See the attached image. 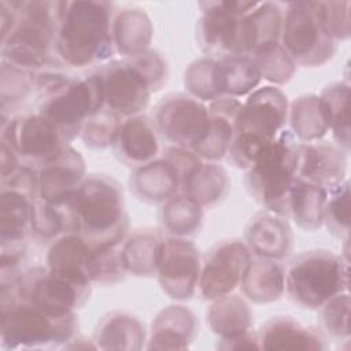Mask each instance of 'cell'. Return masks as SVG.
<instances>
[{"label": "cell", "mask_w": 351, "mask_h": 351, "mask_svg": "<svg viewBox=\"0 0 351 351\" xmlns=\"http://www.w3.org/2000/svg\"><path fill=\"white\" fill-rule=\"evenodd\" d=\"M287 119L288 100L280 88L266 85L254 89L239 110L234 136L226 154L229 160L247 170L278 136Z\"/></svg>", "instance_id": "5b68a950"}, {"label": "cell", "mask_w": 351, "mask_h": 351, "mask_svg": "<svg viewBox=\"0 0 351 351\" xmlns=\"http://www.w3.org/2000/svg\"><path fill=\"white\" fill-rule=\"evenodd\" d=\"M85 165L81 154L67 145L55 159L37 170L38 199L62 206L70 200L85 180Z\"/></svg>", "instance_id": "e0dca14e"}, {"label": "cell", "mask_w": 351, "mask_h": 351, "mask_svg": "<svg viewBox=\"0 0 351 351\" xmlns=\"http://www.w3.org/2000/svg\"><path fill=\"white\" fill-rule=\"evenodd\" d=\"M184 84L191 96L200 101H213L221 97L217 59L202 58L195 60L185 71Z\"/></svg>", "instance_id": "74e56055"}, {"label": "cell", "mask_w": 351, "mask_h": 351, "mask_svg": "<svg viewBox=\"0 0 351 351\" xmlns=\"http://www.w3.org/2000/svg\"><path fill=\"white\" fill-rule=\"evenodd\" d=\"M346 154L326 141L299 143L296 178L329 191L346 180Z\"/></svg>", "instance_id": "ac0fdd59"}, {"label": "cell", "mask_w": 351, "mask_h": 351, "mask_svg": "<svg viewBox=\"0 0 351 351\" xmlns=\"http://www.w3.org/2000/svg\"><path fill=\"white\" fill-rule=\"evenodd\" d=\"M129 185L130 191L147 203H165L181 192V181L174 167L163 158L134 169Z\"/></svg>", "instance_id": "603a6c76"}, {"label": "cell", "mask_w": 351, "mask_h": 351, "mask_svg": "<svg viewBox=\"0 0 351 351\" xmlns=\"http://www.w3.org/2000/svg\"><path fill=\"white\" fill-rule=\"evenodd\" d=\"M321 321L328 333L335 337L346 339L350 337V295L341 292L329 299L321 307Z\"/></svg>", "instance_id": "7bdbcfd3"}, {"label": "cell", "mask_w": 351, "mask_h": 351, "mask_svg": "<svg viewBox=\"0 0 351 351\" xmlns=\"http://www.w3.org/2000/svg\"><path fill=\"white\" fill-rule=\"evenodd\" d=\"M350 1H319L324 30L333 41L350 37Z\"/></svg>", "instance_id": "ee69618b"}, {"label": "cell", "mask_w": 351, "mask_h": 351, "mask_svg": "<svg viewBox=\"0 0 351 351\" xmlns=\"http://www.w3.org/2000/svg\"><path fill=\"white\" fill-rule=\"evenodd\" d=\"M241 103L237 97L230 96H221L210 101L208 129L200 143L192 149L200 159L215 162L228 154Z\"/></svg>", "instance_id": "ffe728a7"}, {"label": "cell", "mask_w": 351, "mask_h": 351, "mask_svg": "<svg viewBox=\"0 0 351 351\" xmlns=\"http://www.w3.org/2000/svg\"><path fill=\"white\" fill-rule=\"evenodd\" d=\"M247 248L263 259L280 261L288 256L292 245V232L284 217L270 211L256 214L245 232Z\"/></svg>", "instance_id": "44dd1931"}, {"label": "cell", "mask_w": 351, "mask_h": 351, "mask_svg": "<svg viewBox=\"0 0 351 351\" xmlns=\"http://www.w3.org/2000/svg\"><path fill=\"white\" fill-rule=\"evenodd\" d=\"M122 121L117 112L103 107L85 122L80 136L89 148H106L114 144Z\"/></svg>", "instance_id": "ab89813d"}, {"label": "cell", "mask_w": 351, "mask_h": 351, "mask_svg": "<svg viewBox=\"0 0 351 351\" xmlns=\"http://www.w3.org/2000/svg\"><path fill=\"white\" fill-rule=\"evenodd\" d=\"M1 143L22 166L36 170L55 159L67 145L59 130L41 114H22L1 121Z\"/></svg>", "instance_id": "4fadbf2b"}, {"label": "cell", "mask_w": 351, "mask_h": 351, "mask_svg": "<svg viewBox=\"0 0 351 351\" xmlns=\"http://www.w3.org/2000/svg\"><path fill=\"white\" fill-rule=\"evenodd\" d=\"M218 348L222 350H243V348H259V339L258 333L248 330L234 337L219 339Z\"/></svg>", "instance_id": "f6af8a7d"}, {"label": "cell", "mask_w": 351, "mask_h": 351, "mask_svg": "<svg viewBox=\"0 0 351 351\" xmlns=\"http://www.w3.org/2000/svg\"><path fill=\"white\" fill-rule=\"evenodd\" d=\"M77 232L92 248L121 245L128 232L123 193L107 174H89L67 202Z\"/></svg>", "instance_id": "7a4b0ae2"}, {"label": "cell", "mask_w": 351, "mask_h": 351, "mask_svg": "<svg viewBox=\"0 0 351 351\" xmlns=\"http://www.w3.org/2000/svg\"><path fill=\"white\" fill-rule=\"evenodd\" d=\"M289 122L292 134L302 143L318 141L329 130L325 107L319 96L315 95L302 96L292 103Z\"/></svg>", "instance_id": "1f68e13d"}, {"label": "cell", "mask_w": 351, "mask_h": 351, "mask_svg": "<svg viewBox=\"0 0 351 351\" xmlns=\"http://www.w3.org/2000/svg\"><path fill=\"white\" fill-rule=\"evenodd\" d=\"M263 80L274 84H284L291 80L296 64L278 44H273L251 55Z\"/></svg>", "instance_id": "b9f144b4"}, {"label": "cell", "mask_w": 351, "mask_h": 351, "mask_svg": "<svg viewBox=\"0 0 351 351\" xmlns=\"http://www.w3.org/2000/svg\"><path fill=\"white\" fill-rule=\"evenodd\" d=\"M348 259L328 250L298 255L285 273L288 298L303 308H321L333 296L348 292Z\"/></svg>", "instance_id": "ba28073f"}, {"label": "cell", "mask_w": 351, "mask_h": 351, "mask_svg": "<svg viewBox=\"0 0 351 351\" xmlns=\"http://www.w3.org/2000/svg\"><path fill=\"white\" fill-rule=\"evenodd\" d=\"M114 5L108 1H60L53 51L69 67L103 63L115 51Z\"/></svg>", "instance_id": "6da1fadb"}, {"label": "cell", "mask_w": 351, "mask_h": 351, "mask_svg": "<svg viewBox=\"0 0 351 351\" xmlns=\"http://www.w3.org/2000/svg\"><path fill=\"white\" fill-rule=\"evenodd\" d=\"M38 114L48 119L70 144L85 122L104 107V90L99 71L82 78H70L53 92L41 97Z\"/></svg>", "instance_id": "30bf717a"}, {"label": "cell", "mask_w": 351, "mask_h": 351, "mask_svg": "<svg viewBox=\"0 0 351 351\" xmlns=\"http://www.w3.org/2000/svg\"><path fill=\"white\" fill-rule=\"evenodd\" d=\"M144 326L134 315L114 311L99 324L95 341L97 348H140L144 340Z\"/></svg>", "instance_id": "f546056e"}, {"label": "cell", "mask_w": 351, "mask_h": 351, "mask_svg": "<svg viewBox=\"0 0 351 351\" xmlns=\"http://www.w3.org/2000/svg\"><path fill=\"white\" fill-rule=\"evenodd\" d=\"M151 22L141 10L126 8L114 18V45L125 58L148 51L147 48L151 43Z\"/></svg>", "instance_id": "83f0119b"}, {"label": "cell", "mask_w": 351, "mask_h": 351, "mask_svg": "<svg viewBox=\"0 0 351 351\" xmlns=\"http://www.w3.org/2000/svg\"><path fill=\"white\" fill-rule=\"evenodd\" d=\"M30 232L43 241H53L59 236L77 232V221L69 204L55 206L36 199L32 210Z\"/></svg>", "instance_id": "836d02e7"}, {"label": "cell", "mask_w": 351, "mask_h": 351, "mask_svg": "<svg viewBox=\"0 0 351 351\" xmlns=\"http://www.w3.org/2000/svg\"><path fill=\"white\" fill-rule=\"evenodd\" d=\"M280 45L295 64L304 67L321 66L333 56L336 44L324 30L319 1L285 4Z\"/></svg>", "instance_id": "8fae6325"}, {"label": "cell", "mask_w": 351, "mask_h": 351, "mask_svg": "<svg viewBox=\"0 0 351 351\" xmlns=\"http://www.w3.org/2000/svg\"><path fill=\"white\" fill-rule=\"evenodd\" d=\"M259 348L265 350H324L325 339L313 326H306L289 315L270 318L258 332Z\"/></svg>", "instance_id": "7402d4cb"}, {"label": "cell", "mask_w": 351, "mask_h": 351, "mask_svg": "<svg viewBox=\"0 0 351 351\" xmlns=\"http://www.w3.org/2000/svg\"><path fill=\"white\" fill-rule=\"evenodd\" d=\"M243 295L255 303H269L280 299L285 289L282 266L273 259L251 261L240 281Z\"/></svg>", "instance_id": "d4e9b609"}, {"label": "cell", "mask_w": 351, "mask_h": 351, "mask_svg": "<svg viewBox=\"0 0 351 351\" xmlns=\"http://www.w3.org/2000/svg\"><path fill=\"white\" fill-rule=\"evenodd\" d=\"M203 207L184 193H177L167 202L160 211L163 228L176 237L195 233L203 218Z\"/></svg>", "instance_id": "8d00e7d4"}, {"label": "cell", "mask_w": 351, "mask_h": 351, "mask_svg": "<svg viewBox=\"0 0 351 351\" xmlns=\"http://www.w3.org/2000/svg\"><path fill=\"white\" fill-rule=\"evenodd\" d=\"M226 171L215 163H203L182 185L181 193L189 196L202 207L211 206L222 199L228 191Z\"/></svg>", "instance_id": "d590c367"}, {"label": "cell", "mask_w": 351, "mask_h": 351, "mask_svg": "<svg viewBox=\"0 0 351 351\" xmlns=\"http://www.w3.org/2000/svg\"><path fill=\"white\" fill-rule=\"evenodd\" d=\"M196 319L184 306H169L152 324L148 348H186L196 335Z\"/></svg>", "instance_id": "cb8c5ba5"}, {"label": "cell", "mask_w": 351, "mask_h": 351, "mask_svg": "<svg viewBox=\"0 0 351 351\" xmlns=\"http://www.w3.org/2000/svg\"><path fill=\"white\" fill-rule=\"evenodd\" d=\"M328 230L337 236L348 239L350 230V182L344 180L328 191L324 207V222Z\"/></svg>", "instance_id": "f35d334b"}, {"label": "cell", "mask_w": 351, "mask_h": 351, "mask_svg": "<svg viewBox=\"0 0 351 351\" xmlns=\"http://www.w3.org/2000/svg\"><path fill=\"white\" fill-rule=\"evenodd\" d=\"M221 96L240 97L250 95L259 85L262 75L251 56H226L217 59Z\"/></svg>", "instance_id": "4dcf8cb0"}, {"label": "cell", "mask_w": 351, "mask_h": 351, "mask_svg": "<svg viewBox=\"0 0 351 351\" xmlns=\"http://www.w3.org/2000/svg\"><path fill=\"white\" fill-rule=\"evenodd\" d=\"M259 1H203L196 25L200 49L213 59L250 56L251 38L247 14Z\"/></svg>", "instance_id": "9c48e42d"}, {"label": "cell", "mask_w": 351, "mask_h": 351, "mask_svg": "<svg viewBox=\"0 0 351 351\" xmlns=\"http://www.w3.org/2000/svg\"><path fill=\"white\" fill-rule=\"evenodd\" d=\"M299 143L291 130H281L247 169L250 195L266 211L288 217L291 188L296 180Z\"/></svg>", "instance_id": "52a82bcc"}, {"label": "cell", "mask_w": 351, "mask_h": 351, "mask_svg": "<svg viewBox=\"0 0 351 351\" xmlns=\"http://www.w3.org/2000/svg\"><path fill=\"white\" fill-rule=\"evenodd\" d=\"M0 296L3 348H53L74 337L75 313L63 317L47 314L19 299L15 284H3Z\"/></svg>", "instance_id": "8992f818"}, {"label": "cell", "mask_w": 351, "mask_h": 351, "mask_svg": "<svg viewBox=\"0 0 351 351\" xmlns=\"http://www.w3.org/2000/svg\"><path fill=\"white\" fill-rule=\"evenodd\" d=\"M350 85L344 82H335L328 85L319 99L325 107L329 130L337 145L348 152L350 149V112H348Z\"/></svg>", "instance_id": "e575fe53"}, {"label": "cell", "mask_w": 351, "mask_h": 351, "mask_svg": "<svg viewBox=\"0 0 351 351\" xmlns=\"http://www.w3.org/2000/svg\"><path fill=\"white\" fill-rule=\"evenodd\" d=\"M15 23L1 38V62L26 71L53 66V41L60 1H8Z\"/></svg>", "instance_id": "3957f363"}, {"label": "cell", "mask_w": 351, "mask_h": 351, "mask_svg": "<svg viewBox=\"0 0 351 351\" xmlns=\"http://www.w3.org/2000/svg\"><path fill=\"white\" fill-rule=\"evenodd\" d=\"M14 284L19 299L47 314L63 317L88 300L92 281L85 276L37 266L25 270Z\"/></svg>", "instance_id": "7c38bea8"}, {"label": "cell", "mask_w": 351, "mask_h": 351, "mask_svg": "<svg viewBox=\"0 0 351 351\" xmlns=\"http://www.w3.org/2000/svg\"><path fill=\"white\" fill-rule=\"evenodd\" d=\"M156 274L162 289L173 299L186 300L195 295L200 278V255L184 237L162 240Z\"/></svg>", "instance_id": "9a60e30c"}, {"label": "cell", "mask_w": 351, "mask_h": 351, "mask_svg": "<svg viewBox=\"0 0 351 351\" xmlns=\"http://www.w3.org/2000/svg\"><path fill=\"white\" fill-rule=\"evenodd\" d=\"M104 90V107L122 118L140 115L149 104L152 92L166 82L167 67L155 51L111 60L99 70Z\"/></svg>", "instance_id": "277c9868"}, {"label": "cell", "mask_w": 351, "mask_h": 351, "mask_svg": "<svg viewBox=\"0 0 351 351\" xmlns=\"http://www.w3.org/2000/svg\"><path fill=\"white\" fill-rule=\"evenodd\" d=\"M207 322L219 339L234 337L251 330L252 313L237 295H223L214 299L207 310Z\"/></svg>", "instance_id": "4316f807"}, {"label": "cell", "mask_w": 351, "mask_h": 351, "mask_svg": "<svg viewBox=\"0 0 351 351\" xmlns=\"http://www.w3.org/2000/svg\"><path fill=\"white\" fill-rule=\"evenodd\" d=\"M118 159L133 169L147 165L160 154L159 132L145 115L125 118L112 144Z\"/></svg>", "instance_id": "d6986e66"}, {"label": "cell", "mask_w": 351, "mask_h": 351, "mask_svg": "<svg viewBox=\"0 0 351 351\" xmlns=\"http://www.w3.org/2000/svg\"><path fill=\"white\" fill-rule=\"evenodd\" d=\"M251 262V252L239 240H225L215 244L204 258L197 288L206 300H214L230 293L241 281Z\"/></svg>", "instance_id": "2e32d148"}, {"label": "cell", "mask_w": 351, "mask_h": 351, "mask_svg": "<svg viewBox=\"0 0 351 351\" xmlns=\"http://www.w3.org/2000/svg\"><path fill=\"white\" fill-rule=\"evenodd\" d=\"M159 136L176 147L193 149L208 129V107L186 93H169L152 118Z\"/></svg>", "instance_id": "5bb4252c"}, {"label": "cell", "mask_w": 351, "mask_h": 351, "mask_svg": "<svg viewBox=\"0 0 351 351\" xmlns=\"http://www.w3.org/2000/svg\"><path fill=\"white\" fill-rule=\"evenodd\" d=\"M90 255L92 247L80 233H64L51 243L47 254V267L55 271L90 278Z\"/></svg>", "instance_id": "484cf974"}, {"label": "cell", "mask_w": 351, "mask_h": 351, "mask_svg": "<svg viewBox=\"0 0 351 351\" xmlns=\"http://www.w3.org/2000/svg\"><path fill=\"white\" fill-rule=\"evenodd\" d=\"M162 239L151 230L138 229L121 245L128 273L136 276L156 274Z\"/></svg>", "instance_id": "d6a6232c"}, {"label": "cell", "mask_w": 351, "mask_h": 351, "mask_svg": "<svg viewBox=\"0 0 351 351\" xmlns=\"http://www.w3.org/2000/svg\"><path fill=\"white\" fill-rule=\"evenodd\" d=\"M326 195V189L296 178L289 193L288 217L304 230L318 229L324 222Z\"/></svg>", "instance_id": "f1b7e54d"}, {"label": "cell", "mask_w": 351, "mask_h": 351, "mask_svg": "<svg viewBox=\"0 0 351 351\" xmlns=\"http://www.w3.org/2000/svg\"><path fill=\"white\" fill-rule=\"evenodd\" d=\"M121 245L92 248L89 262V277L92 282L115 284L126 276Z\"/></svg>", "instance_id": "60d3db41"}]
</instances>
